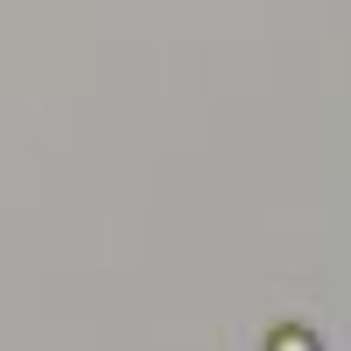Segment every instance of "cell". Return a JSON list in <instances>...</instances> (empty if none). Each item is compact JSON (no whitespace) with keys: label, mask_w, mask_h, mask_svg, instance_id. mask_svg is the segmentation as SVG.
Segmentation results:
<instances>
[{"label":"cell","mask_w":351,"mask_h":351,"mask_svg":"<svg viewBox=\"0 0 351 351\" xmlns=\"http://www.w3.org/2000/svg\"><path fill=\"white\" fill-rule=\"evenodd\" d=\"M267 351H324V344H316V330H302V324H281L267 337Z\"/></svg>","instance_id":"1"}]
</instances>
